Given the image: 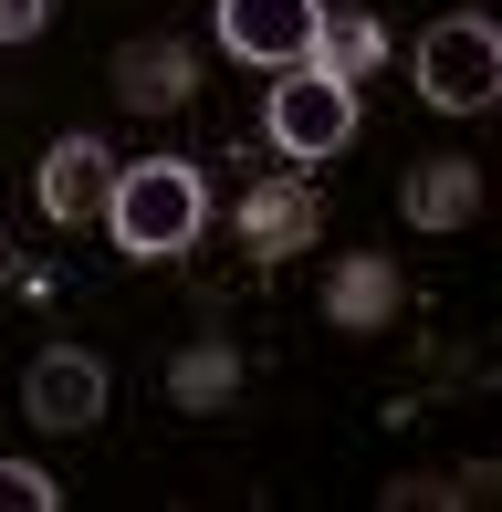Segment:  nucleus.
I'll return each instance as SVG.
<instances>
[{
  "instance_id": "nucleus-2",
  "label": "nucleus",
  "mask_w": 502,
  "mask_h": 512,
  "mask_svg": "<svg viewBox=\"0 0 502 512\" xmlns=\"http://www.w3.org/2000/svg\"><path fill=\"white\" fill-rule=\"evenodd\" d=\"M262 126H272V147H283L293 168H325V157L356 136V84H335L325 63H283V84H272Z\"/></svg>"
},
{
  "instance_id": "nucleus-5",
  "label": "nucleus",
  "mask_w": 502,
  "mask_h": 512,
  "mask_svg": "<svg viewBox=\"0 0 502 512\" xmlns=\"http://www.w3.org/2000/svg\"><path fill=\"white\" fill-rule=\"evenodd\" d=\"M314 0H220V42L241 63H304L314 53Z\"/></svg>"
},
{
  "instance_id": "nucleus-10",
  "label": "nucleus",
  "mask_w": 502,
  "mask_h": 512,
  "mask_svg": "<svg viewBox=\"0 0 502 512\" xmlns=\"http://www.w3.org/2000/svg\"><path fill=\"white\" fill-rule=\"evenodd\" d=\"M377 53H387V32L367 11H346V21H314V53L304 63H325L335 84H356V74H377Z\"/></svg>"
},
{
  "instance_id": "nucleus-7",
  "label": "nucleus",
  "mask_w": 502,
  "mask_h": 512,
  "mask_svg": "<svg viewBox=\"0 0 502 512\" xmlns=\"http://www.w3.org/2000/svg\"><path fill=\"white\" fill-rule=\"evenodd\" d=\"M105 189H116V157H105L95 136H63V147L42 157V220H63V230L105 220Z\"/></svg>"
},
{
  "instance_id": "nucleus-9",
  "label": "nucleus",
  "mask_w": 502,
  "mask_h": 512,
  "mask_svg": "<svg viewBox=\"0 0 502 512\" xmlns=\"http://www.w3.org/2000/svg\"><path fill=\"white\" fill-rule=\"evenodd\" d=\"M116 95L136 115L178 105V95H189V53H178V42H126V53H116Z\"/></svg>"
},
{
  "instance_id": "nucleus-11",
  "label": "nucleus",
  "mask_w": 502,
  "mask_h": 512,
  "mask_svg": "<svg viewBox=\"0 0 502 512\" xmlns=\"http://www.w3.org/2000/svg\"><path fill=\"white\" fill-rule=\"evenodd\" d=\"M387 304H398V272H387V262H346V272H335V293H325V314L346 324V335L387 324Z\"/></svg>"
},
{
  "instance_id": "nucleus-3",
  "label": "nucleus",
  "mask_w": 502,
  "mask_h": 512,
  "mask_svg": "<svg viewBox=\"0 0 502 512\" xmlns=\"http://www.w3.org/2000/svg\"><path fill=\"white\" fill-rule=\"evenodd\" d=\"M419 95L440 105V115H482L502 95V32L482 11H450V21H429V42H419Z\"/></svg>"
},
{
  "instance_id": "nucleus-13",
  "label": "nucleus",
  "mask_w": 502,
  "mask_h": 512,
  "mask_svg": "<svg viewBox=\"0 0 502 512\" xmlns=\"http://www.w3.org/2000/svg\"><path fill=\"white\" fill-rule=\"evenodd\" d=\"M42 21H53V0H0V42H32Z\"/></svg>"
},
{
  "instance_id": "nucleus-6",
  "label": "nucleus",
  "mask_w": 502,
  "mask_h": 512,
  "mask_svg": "<svg viewBox=\"0 0 502 512\" xmlns=\"http://www.w3.org/2000/svg\"><path fill=\"white\" fill-rule=\"evenodd\" d=\"M325 230V209H314V178L293 168V178H262V189L241 199V241L262 251V262H293V251Z\"/></svg>"
},
{
  "instance_id": "nucleus-14",
  "label": "nucleus",
  "mask_w": 502,
  "mask_h": 512,
  "mask_svg": "<svg viewBox=\"0 0 502 512\" xmlns=\"http://www.w3.org/2000/svg\"><path fill=\"white\" fill-rule=\"evenodd\" d=\"M178 387H189V398H220V387H231V356H189V377H178Z\"/></svg>"
},
{
  "instance_id": "nucleus-1",
  "label": "nucleus",
  "mask_w": 502,
  "mask_h": 512,
  "mask_svg": "<svg viewBox=\"0 0 502 512\" xmlns=\"http://www.w3.org/2000/svg\"><path fill=\"white\" fill-rule=\"evenodd\" d=\"M199 220H210V189H199L189 157H136V168H116V189H105V230H116V251H136V262H178L199 241Z\"/></svg>"
},
{
  "instance_id": "nucleus-12",
  "label": "nucleus",
  "mask_w": 502,
  "mask_h": 512,
  "mask_svg": "<svg viewBox=\"0 0 502 512\" xmlns=\"http://www.w3.org/2000/svg\"><path fill=\"white\" fill-rule=\"evenodd\" d=\"M53 471H32V460H0V512H53Z\"/></svg>"
},
{
  "instance_id": "nucleus-8",
  "label": "nucleus",
  "mask_w": 502,
  "mask_h": 512,
  "mask_svg": "<svg viewBox=\"0 0 502 512\" xmlns=\"http://www.w3.org/2000/svg\"><path fill=\"white\" fill-rule=\"evenodd\" d=\"M471 209H482V168H471V157H440V168L408 178V220L419 230H461Z\"/></svg>"
},
{
  "instance_id": "nucleus-4",
  "label": "nucleus",
  "mask_w": 502,
  "mask_h": 512,
  "mask_svg": "<svg viewBox=\"0 0 502 512\" xmlns=\"http://www.w3.org/2000/svg\"><path fill=\"white\" fill-rule=\"evenodd\" d=\"M21 408H32L42 429H95L105 418V366L84 356V345H42L32 377H21Z\"/></svg>"
}]
</instances>
